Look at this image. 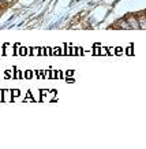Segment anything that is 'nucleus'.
I'll return each mask as SVG.
<instances>
[{"label": "nucleus", "instance_id": "nucleus-4", "mask_svg": "<svg viewBox=\"0 0 146 149\" xmlns=\"http://www.w3.org/2000/svg\"><path fill=\"white\" fill-rule=\"evenodd\" d=\"M0 1H1L3 4H10V3H12L14 0H0Z\"/></svg>", "mask_w": 146, "mask_h": 149}, {"label": "nucleus", "instance_id": "nucleus-1", "mask_svg": "<svg viewBox=\"0 0 146 149\" xmlns=\"http://www.w3.org/2000/svg\"><path fill=\"white\" fill-rule=\"evenodd\" d=\"M127 23L128 26H130V29H139V25H138V19L134 17V15H130L127 19Z\"/></svg>", "mask_w": 146, "mask_h": 149}, {"label": "nucleus", "instance_id": "nucleus-5", "mask_svg": "<svg viewBox=\"0 0 146 149\" xmlns=\"http://www.w3.org/2000/svg\"><path fill=\"white\" fill-rule=\"evenodd\" d=\"M21 55H28V48H21Z\"/></svg>", "mask_w": 146, "mask_h": 149}, {"label": "nucleus", "instance_id": "nucleus-6", "mask_svg": "<svg viewBox=\"0 0 146 149\" xmlns=\"http://www.w3.org/2000/svg\"><path fill=\"white\" fill-rule=\"evenodd\" d=\"M25 77H28V78H32V71H28V72H25Z\"/></svg>", "mask_w": 146, "mask_h": 149}, {"label": "nucleus", "instance_id": "nucleus-8", "mask_svg": "<svg viewBox=\"0 0 146 149\" xmlns=\"http://www.w3.org/2000/svg\"><path fill=\"white\" fill-rule=\"evenodd\" d=\"M67 82H74V78H67Z\"/></svg>", "mask_w": 146, "mask_h": 149}, {"label": "nucleus", "instance_id": "nucleus-2", "mask_svg": "<svg viewBox=\"0 0 146 149\" xmlns=\"http://www.w3.org/2000/svg\"><path fill=\"white\" fill-rule=\"evenodd\" d=\"M115 27H118V29H130V26H128V23H127L126 19H124V21L123 19H122V21H118Z\"/></svg>", "mask_w": 146, "mask_h": 149}, {"label": "nucleus", "instance_id": "nucleus-7", "mask_svg": "<svg viewBox=\"0 0 146 149\" xmlns=\"http://www.w3.org/2000/svg\"><path fill=\"white\" fill-rule=\"evenodd\" d=\"M62 54V51H60V48H56L55 49V55H60Z\"/></svg>", "mask_w": 146, "mask_h": 149}, {"label": "nucleus", "instance_id": "nucleus-9", "mask_svg": "<svg viewBox=\"0 0 146 149\" xmlns=\"http://www.w3.org/2000/svg\"><path fill=\"white\" fill-rule=\"evenodd\" d=\"M1 6H3V3H1V1H0V7H1Z\"/></svg>", "mask_w": 146, "mask_h": 149}, {"label": "nucleus", "instance_id": "nucleus-3", "mask_svg": "<svg viewBox=\"0 0 146 149\" xmlns=\"http://www.w3.org/2000/svg\"><path fill=\"white\" fill-rule=\"evenodd\" d=\"M138 25H139V29H145V15L143 14H141V17H139V19H138Z\"/></svg>", "mask_w": 146, "mask_h": 149}]
</instances>
